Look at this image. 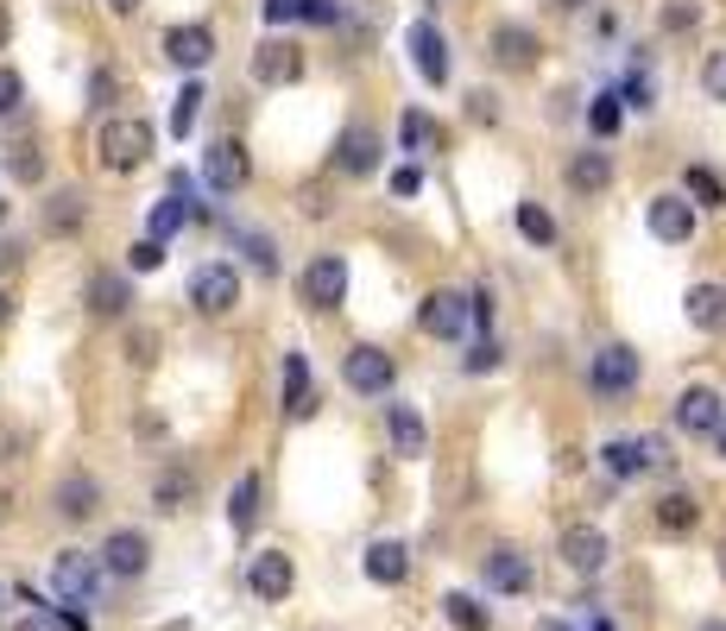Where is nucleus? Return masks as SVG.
<instances>
[{
	"label": "nucleus",
	"instance_id": "obj_1",
	"mask_svg": "<svg viewBox=\"0 0 726 631\" xmlns=\"http://www.w3.org/2000/svg\"><path fill=\"white\" fill-rule=\"evenodd\" d=\"M152 146H158V133H152V121H139V114L108 121L101 126V139H96V151H101L108 171H139V165L152 158Z\"/></svg>",
	"mask_w": 726,
	"mask_h": 631
},
{
	"label": "nucleus",
	"instance_id": "obj_2",
	"mask_svg": "<svg viewBox=\"0 0 726 631\" xmlns=\"http://www.w3.org/2000/svg\"><path fill=\"white\" fill-rule=\"evenodd\" d=\"M51 587H57V600L64 606H96L101 594V562L82 550H64L57 562H51Z\"/></svg>",
	"mask_w": 726,
	"mask_h": 631
},
{
	"label": "nucleus",
	"instance_id": "obj_3",
	"mask_svg": "<svg viewBox=\"0 0 726 631\" xmlns=\"http://www.w3.org/2000/svg\"><path fill=\"white\" fill-rule=\"evenodd\" d=\"M588 385H594L601 398H619V392H632V385H638V353H632L626 341H606V348L588 360Z\"/></svg>",
	"mask_w": 726,
	"mask_h": 631
},
{
	"label": "nucleus",
	"instance_id": "obj_4",
	"mask_svg": "<svg viewBox=\"0 0 726 631\" xmlns=\"http://www.w3.org/2000/svg\"><path fill=\"white\" fill-rule=\"evenodd\" d=\"M342 297H348V259L342 252H316L303 266V303L310 309H335Z\"/></svg>",
	"mask_w": 726,
	"mask_h": 631
},
{
	"label": "nucleus",
	"instance_id": "obj_5",
	"mask_svg": "<svg viewBox=\"0 0 726 631\" xmlns=\"http://www.w3.org/2000/svg\"><path fill=\"white\" fill-rule=\"evenodd\" d=\"M247 177H253V165H247V146H241V139H209V151H202V183H209V190L234 196Z\"/></svg>",
	"mask_w": 726,
	"mask_h": 631
},
{
	"label": "nucleus",
	"instance_id": "obj_6",
	"mask_svg": "<svg viewBox=\"0 0 726 631\" xmlns=\"http://www.w3.org/2000/svg\"><path fill=\"white\" fill-rule=\"evenodd\" d=\"M342 379H348L354 392H367V398H386V385L399 379V367H392V353L386 348H348V360H342Z\"/></svg>",
	"mask_w": 726,
	"mask_h": 631
},
{
	"label": "nucleus",
	"instance_id": "obj_7",
	"mask_svg": "<svg viewBox=\"0 0 726 631\" xmlns=\"http://www.w3.org/2000/svg\"><path fill=\"white\" fill-rule=\"evenodd\" d=\"M190 303H197L202 316H227V309L241 303V272H234V266H197Z\"/></svg>",
	"mask_w": 726,
	"mask_h": 631
},
{
	"label": "nucleus",
	"instance_id": "obj_8",
	"mask_svg": "<svg viewBox=\"0 0 726 631\" xmlns=\"http://www.w3.org/2000/svg\"><path fill=\"white\" fill-rule=\"evenodd\" d=\"M480 581H487V594H525L530 587V555L518 543H500V550L480 555Z\"/></svg>",
	"mask_w": 726,
	"mask_h": 631
},
{
	"label": "nucleus",
	"instance_id": "obj_9",
	"mask_svg": "<svg viewBox=\"0 0 726 631\" xmlns=\"http://www.w3.org/2000/svg\"><path fill=\"white\" fill-rule=\"evenodd\" d=\"M663 461V442L657 436H613L601 449V467L613 480H632V474H645V467H657Z\"/></svg>",
	"mask_w": 726,
	"mask_h": 631
},
{
	"label": "nucleus",
	"instance_id": "obj_10",
	"mask_svg": "<svg viewBox=\"0 0 726 631\" xmlns=\"http://www.w3.org/2000/svg\"><path fill=\"white\" fill-rule=\"evenodd\" d=\"M404 45H411V64L424 82H449V38L436 32V20H417L404 32Z\"/></svg>",
	"mask_w": 726,
	"mask_h": 631
},
{
	"label": "nucleus",
	"instance_id": "obj_11",
	"mask_svg": "<svg viewBox=\"0 0 726 631\" xmlns=\"http://www.w3.org/2000/svg\"><path fill=\"white\" fill-rule=\"evenodd\" d=\"M677 429H689V436H714V429H726L721 392H707V385H689V392H677Z\"/></svg>",
	"mask_w": 726,
	"mask_h": 631
},
{
	"label": "nucleus",
	"instance_id": "obj_12",
	"mask_svg": "<svg viewBox=\"0 0 726 631\" xmlns=\"http://www.w3.org/2000/svg\"><path fill=\"white\" fill-rule=\"evenodd\" d=\"M645 227H651L663 247H682L695 234V209H689V196H651L645 202Z\"/></svg>",
	"mask_w": 726,
	"mask_h": 631
},
{
	"label": "nucleus",
	"instance_id": "obj_13",
	"mask_svg": "<svg viewBox=\"0 0 726 631\" xmlns=\"http://www.w3.org/2000/svg\"><path fill=\"white\" fill-rule=\"evenodd\" d=\"M417 323H424V335H436V341H455V335L468 328V291H429L424 309H417Z\"/></svg>",
	"mask_w": 726,
	"mask_h": 631
},
{
	"label": "nucleus",
	"instance_id": "obj_14",
	"mask_svg": "<svg viewBox=\"0 0 726 631\" xmlns=\"http://www.w3.org/2000/svg\"><path fill=\"white\" fill-rule=\"evenodd\" d=\"M253 76L266 82V89H284V82H298L303 76V50L291 38H266V45L253 50Z\"/></svg>",
	"mask_w": 726,
	"mask_h": 631
},
{
	"label": "nucleus",
	"instance_id": "obj_15",
	"mask_svg": "<svg viewBox=\"0 0 726 631\" xmlns=\"http://www.w3.org/2000/svg\"><path fill=\"white\" fill-rule=\"evenodd\" d=\"M146 562H152L146 530H114V537L101 543V568H108V575H121V581L146 575Z\"/></svg>",
	"mask_w": 726,
	"mask_h": 631
},
{
	"label": "nucleus",
	"instance_id": "obj_16",
	"mask_svg": "<svg viewBox=\"0 0 726 631\" xmlns=\"http://www.w3.org/2000/svg\"><path fill=\"white\" fill-rule=\"evenodd\" d=\"M379 151H386V139H379V126H367V121H354L342 139H335V165L348 177H367L379 165Z\"/></svg>",
	"mask_w": 726,
	"mask_h": 631
},
{
	"label": "nucleus",
	"instance_id": "obj_17",
	"mask_svg": "<svg viewBox=\"0 0 726 631\" xmlns=\"http://www.w3.org/2000/svg\"><path fill=\"white\" fill-rule=\"evenodd\" d=\"M291 581H298V568H291V555L284 550H259L247 568V587L259 594V600H284L291 594Z\"/></svg>",
	"mask_w": 726,
	"mask_h": 631
},
{
	"label": "nucleus",
	"instance_id": "obj_18",
	"mask_svg": "<svg viewBox=\"0 0 726 631\" xmlns=\"http://www.w3.org/2000/svg\"><path fill=\"white\" fill-rule=\"evenodd\" d=\"M165 57H171L177 70H202L215 57V32L209 25H171L165 32Z\"/></svg>",
	"mask_w": 726,
	"mask_h": 631
},
{
	"label": "nucleus",
	"instance_id": "obj_19",
	"mask_svg": "<svg viewBox=\"0 0 726 631\" xmlns=\"http://www.w3.org/2000/svg\"><path fill=\"white\" fill-rule=\"evenodd\" d=\"M386 429H392V454H404V461L429 454V429L411 404H386Z\"/></svg>",
	"mask_w": 726,
	"mask_h": 631
},
{
	"label": "nucleus",
	"instance_id": "obj_20",
	"mask_svg": "<svg viewBox=\"0 0 726 631\" xmlns=\"http://www.w3.org/2000/svg\"><path fill=\"white\" fill-rule=\"evenodd\" d=\"M562 562H569V568H588V575H594V568H606V537L594 525L562 530Z\"/></svg>",
	"mask_w": 726,
	"mask_h": 631
},
{
	"label": "nucleus",
	"instance_id": "obj_21",
	"mask_svg": "<svg viewBox=\"0 0 726 631\" xmlns=\"http://www.w3.org/2000/svg\"><path fill=\"white\" fill-rule=\"evenodd\" d=\"M101 505V480L96 474H64L57 480V511L64 518H96Z\"/></svg>",
	"mask_w": 726,
	"mask_h": 631
},
{
	"label": "nucleus",
	"instance_id": "obj_22",
	"mask_svg": "<svg viewBox=\"0 0 726 631\" xmlns=\"http://www.w3.org/2000/svg\"><path fill=\"white\" fill-rule=\"evenodd\" d=\"M493 57H500L505 70H530L537 64V32L530 25H500L493 32Z\"/></svg>",
	"mask_w": 726,
	"mask_h": 631
},
{
	"label": "nucleus",
	"instance_id": "obj_23",
	"mask_svg": "<svg viewBox=\"0 0 726 631\" xmlns=\"http://www.w3.org/2000/svg\"><path fill=\"white\" fill-rule=\"evenodd\" d=\"M562 177H569V190H581V196H601L606 183H613V158L606 151H576Z\"/></svg>",
	"mask_w": 726,
	"mask_h": 631
},
{
	"label": "nucleus",
	"instance_id": "obj_24",
	"mask_svg": "<svg viewBox=\"0 0 726 631\" xmlns=\"http://www.w3.org/2000/svg\"><path fill=\"white\" fill-rule=\"evenodd\" d=\"M89 309H96V316H126V309H133V284H126L121 272H96L89 278Z\"/></svg>",
	"mask_w": 726,
	"mask_h": 631
},
{
	"label": "nucleus",
	"instance_id": "obj_25",
	"mask_svg": "<svg viewBox=\"0 0 726 631\" xmlns=\"http://www.w3.org/2000/svg\"><path fill=\"white\" fill-rule=\"evenodd\" d=\"M404 543H392V537H379V543H367V581H379V587H399L404 581Z\"/></svg>",
	"mask_w": 726,
	"mask_h": 631
},
{
	"label": "nucleus",
	"instance_id": "obj_26",
	"mask_svg": "<svg viewBox=\"0 0 726 631\" xmlns=\"http://www.w3.org/2000/svg\"><path fill=\"white\" fill-rule=\"evenodd\" d=\"M682 309H689V323L702 328V335H714V328H726V291H721V284H695V291H689V303H682Z\"/></svg>",
	"mask_w": 726,
	"mask_h": 631
},
{
	"label": "nucleus",
	"instance_id": "obj_27",
	"mask_svg": "<svg viewBox=\"0 0 726 631\" xmlns=\"http://www.w3.org/2000/svg\"><path fill=\"white\" fill-rule=\"evenodd\" d=\"M284 410H291V417H310V410H316V392H310V360H303V353H284Z\"/></svg>",
	"mask_w": 726,
	"mask_h": 631
},
{
	"label": "nucleus",
	"instance_id": "obj_28",
	"mask_svg": "<svg viewBox=\"0 0 726 631\" xmlns=\"http://www.w3.org/2000/svg\"><path fill=\"white\" fill-rule=\"evenodd\" d=\"M259 493H266V486H259V474H241V480H234V493H227V525L241 530V537L259 525Z\"/></svg>",
	"mask_w": 726,
	"mask_h": 631
},
{
	"label": "nucleus",
	"instance_id": "obj_29",
	"mask_svg": "<svg viewBox=\"0 0 726 631\" xmlns=\"http://www.w3.org/2000/svg\"><path fill=\"white\" fill-rule=\"evenodd\" d=\"M190 499H197V474H190V467H165L158 486H152V505H158V511H183Z\"/></svg>",
	"mask_w": 726,
	"mask_h": 631
},
{
	"label": "nucleus",
	"instance_id": "obj_30",
	"mask_svg": "<svg viewBox=\"0 0 726 631\" xmlns=\"http://www.w3.org/2000/svg\"><path fill=\"white\" fill-rule=\"evenodd\" d=\"M82 215H89V209H82V190H57V196H45V227L51 234H76Z\"/></svg>",
	"mask_w": 726,
	"mask_h": 631
},
{
	"label": "nucleus",
	"instance_id": "obj_31",
	"mask_svg": "<svg viewBox=\"0 0 726 631\" xmlns=\"http://www.w3.org/2000/svg\"><path fill=\"white\" fill-rule=\"evenodd\" d=\"M183 222H190V202H183V196H158V202H152V222H146V240L165 247Z\"/></svg>",
	"mask_w": 726,
	"mask_h": 631
},
{
	"label": "nucleus",
	"instance_id": "obj_32",
	"mask_svg": "<svg viewBox=\"0 0 726 631\" xmlns=\"http://www.w3.org/2000/svg\"><path fill=\"white\" fill-rule=\"evenodd\" d=\"M695 518H702V505L689 499V493H663V499H657V530H670V537L695 530Z\"/></svg>",
	"mask_w": 726,
	"mask_h": 631
},
{
	"label": "nucleus",
	"instance_id": "obj_33",
	"mask_svg": "<svg viewBox=\"0 0 726 631\" xmlns=\"http://www.w3.org/2000/svg\"><path fill=\"white\" fill-rule=\"evenodd\" d=\"M443 612H449L455 631H493V612H487L474 594H449V600H443Z\"/></svg>",
	"mask_w": 726,
	"mask_h": 631
},
{
	"label": "nucleus",
	"instance_id": "obj_34",
	"mask_svg": "<svg viewBox=\"0 0 726 631\" xmlns=\"http://www.w3.org/2000/svg\"><path fill=\"white\" fill-rule=\"evenodd\" d=\"M429 139H436V121H429L424 108H404V121H399V146L424 158V151H429Z\"/></svg>",
	"mask_w": 726,
	"mask_h": 631
},
{
	"label": "nucleus",
	"instance_id": "obj_35",
	"mask_svg": "<svg viewBox=\"0 0 726 631\" xmlns=\"http://www.w3.org/2000/svg\"><path fill=\"white\" fill-rule=\"evenodd\" d=\"M202 82H183V89H177V108H171V133L177 139H183V133H190V126H197V114H202Z\"/></svg>",
	"mask_w": 726,
	"mask_h": 631
},
{
	"label": "nucleus",
	"instance_id": "obj_36",
	"mask_svg": "<svg viewBox=\"0 0 726 631\" xmlns=\"http://www.w3.org/2000/svg\"><path fill=\"white\" fill-rule=\"evenodd\" d=\"M518 234H525V240H537V247H550V240H556L550 209H537V202H518Z\"/></svg>",
	"mask_w": 726,
	"mask_h": 631
},
{
	"label": "nucleus",
	"instance_id": "obj_37",
	"mask_svg": "<svg viewBox=\"0 0 726 631\" xmlns=\"http://www.w3.org/2000/svg\"><path fill=\"white\" fill-rule=\"evenodd\" d=\"M7 171L20 177V183H38V177H45V151L38 146H13L7 151Z\"/></svg>",
	"mask_w": 726,
	"mask_h": 631
},
{
	"label": "nucleus",
	"instance_id": "obj_38",
	"mask_svg": "<svg viewBox=\"0 0 726 631\" xmlns=\"http://www.w3.org/2000/svg\"><path fill=\"white\" fill-rule=\"evenodd\" d=\"M588 126H594L601 139H613V133H619V95H594V108H588Z\"/></svg>",
	"mask_w": 726,
	"mask_h": 631
},
{
	"label": "nucleus",
	"instance_id": "obj_39",
	"mask_svg": "<svg viewBox=\"0 0 726 631\" xmlns=\"http://www.w3.org/2000/svg\"><path fill=\"white\" fill-rule=\"evenodd\" d=\"M682 183H689V190H695V196H702V202H726L721 177L707 171V165H689V171H682Z\"/></svg>",
	"mask_w": 726,
	"mask_h": 631
},
{
	"label": "nucleus",
	"instance_id": "obj_40",
	"mask_svg": "<svg viewBox=\"0 0 726 631\" xmlns=\"http://www.w3.org/2000/svg\"><path fill=\"white\" fill-rule=\"evenodd\" d=\"M702 89L714 101H726V45L721 50H707V64H702Z\"/></svg>",
	"mask_w": 726,
	"mask_h": 631
},
{
	"label": "nucleus",
	"instance_id": "obj_41",
	"mask_svg": "<svg viewBox=\"0 0 726 631\" xmlns=\"http://www.w3.org/2000/svg\"><path fill=\"white\" fill-rule=\"evenodd\" d=\"M126 360H133V367H152V360H158V335H152V328H133V335H126Z\"/></svg>",
	"mask_w": 726,
	"mask_h": 631
},
{
	"label": "nucleus",
	"instance_id": "obj_42",
	"mask_svg": "<svg viewBox=\"0 0 726 631\" xmlns=\"http://www.w3.org/2000/svg\"><path fill=\"white\" fill-rule=\"evenodd\" d=\"M663 25H670V32H682V25H702V0H670V7H663Z\"/></svg>",
	"mask_w": 726,
	"mask_h": 631
},
{
	"label": "nucleus",
	"instance_id": "obj_43",
	"mask_svg": "<svg viewBox=\"0 0 726 631\" xmlns=\"http://www.w3.org/2000/svg\"><path fill=\"white\" fill-rule=\"evenodd\" d=\"M241 247L253 252V266H259V272H278V252H272V240H266V234H241Z\"/></svg>",
	"mask_w": 726,
	"mask_h": 631
},
{
	"label": "nucleus",
	"instance_id": "obj_44",
	"mask_svg": "<svg viewBox=\"0 0 726 631\" xmlns=\"http://www.w3.org/2000/svg\"><path fill=\"white\" fill-rule=\"evenodd\" d=\"M25 101V82H20V70H0V114H13Z\"/></svg>",
	"mask_w": 726,
	"mask_h": 631
},
{
	"label": "nucleus",
	"instance_id": "obj_45",
	"mask_svg": "<svg viewBox=\"0 0 726 631\" xmlns=\"http://www.w3.org/2000/svg\"><path fill=\"white\" fill-rule=\"evenodd\" d=\"M259 13H266V25H291V20H303V0H266Z\"/></svg>",
	"mask_w": 726,
	"mask_h": 631
},
{
	"label": "nucleus",
	"instance_id": "obj_46",
	"mask_svg": "<svg viewBox=\"0 0 726 631\" xmlns=\"http://www.w3.org/2000/svg\"><path fill=\"white\" fill-rule=\"evenodd\" d=\"M303 20L310 25H335L342 20V0H303Z\"/></svg>",
	"mask_w": 726,
	"mask_h": 631
},
{
	"label": "nucleus",
	"instance_id": "obj_47",
	"mask_svg": "<svg viewBox=\"0 0 726 631\" xmlns=\"http://www.w3.org/2000/svg\"><path fill=\"white\" fill-rule=\"evenodd\" d=\"M493 367H500V348H493V341H480V348L468 353V373H493Z\"/></svg>",
	"mask_w": 726,
	"mask_h": 631
},
{
	"label": "nucleus",
	"instance_id": "obj_48",
	"mask_svg": "<svg viewBox=\"0 0 726 631\" xmlns=\"http://www.w3.org/2000/svg\"><path fill=\"white\" fill-rule=\"evenodd\" d=\"M619 101H626V108H651V76H632Z\"/></svg>",
	"mask_w": 726,
	"mask_h": 631
},
{
	"label": "nucleus",
	"instance_id": "obj_49",
	"mask_svg": "<svg viewBox=\"0 0 726 631\" xmlns=\"http://www.w3.org/2000/svg\"><path fill=\"white\" fill-rule=\"evenodd\" d=\"M417 183H424L417 165H399V171H392V190H399V196H417Z\"/></svg>",
	"mask_w": 726,
	"mask_h": 631
},
{
	"label": "nucleus",
	"instance_id": "obj_50",
	"mask_svg": "<svg viewBox=\"0 0 726 631\" xmlns=\"http://www.w3.org/2000/svg\"><path fill=\"white\" fill-rule=\"evenodd\" d=\"M158 259H165V247H158V240H139V247H133V272H152Z\"/></svg>",
	"mask_w": 726,
	"mask_h": 631
},
{
	"label": "nucleus",
	"instance_id": "obj_51",
	"mask_svg": "<svg viewBox=\"0 0 726 631\" xmlns=\"http://www.w3.org/2000/svg\"><path fill=\"white\" fill-rule=\"evenodd\" d=\"M89 95H96V108H108V101H114V70H96V76H89Z\"/></svg>",
	"mask_w": 726,
	"mask_h": 631
},
{
	"label": "nucleus",
	"instance_id": "obj_52",
	"mask_svg": "<svg viewBox=\"0 0 726 631\" xmlns=\"http://www.w3.org/2000/svg\"><path fill=\"white\" fill-rule=\"evenodd\" d=\"M13 631H57V619H51V612H32V619H20Z\"/></svg>",
	"mask_w": 726,
	"mask_h": 631
},
{
	"label": "nucleus",
	"instance_id": "obj_53",
	"mask_svg": "<svg viewBox=\"0 0 726 631\" xmlns=\"http://www.w3.org/2000/svg\"><path fill=\"white\" fill-rule=\"evenodd\" d=\"M7 316H13V297H7V291H0V328H7Z\"/></svg>",
	"mask_w": 726,
	"mask_h": 631
},
{
	"label": "nucleus",
	"instance_id": "obj_54",
	"mask_svg": "<svg viewBox=\"0 0 726 631\" xmlns=\"http://www.w3.org/2000/svg\"><path fill=\"white\" fill-rule=\"evenodd\" d=\"M7 32H13V20H7V7H0V50H7Z\"/></svg>",
	"mask_w": 726,
	"mask_h": 631
},
{
	"label": "nucleus",
	"instance_id": "obj_55",
	"mask_svg": "<svg viewBox=\"0 0 726 631\" xmlns=\"http://www.w3.org/2000/svg\"><path fill=\"white\" fill-rule=\"evenodd\" d=\"M108 7H114V13H133V7H139V0H108Z\"/></svg>",
	"mask_w": 726,
	"mask_h": 631
},
{
	"label": "nucleus",
	"instance_id": "obj_56",
	"mask_svg": "<svg viewBox=\"0 0 726 631\" xmlns=\"http://www.w3.org/2000/svg\"><path fill=\"white\" fill-rule=\"evenodd\" d=\"M588 631H613V626H606V619H588Z\"/></svg>",
	"mask_w": 726,
	"mask_h": 631
},
{
	"label": "nucleus",
	"instance_id": "obj_57",
	"mask_svg": "<svg viewBox=\"0 0 726 631\" xmlns=\"http://www.w3.org/2000/svg\"><path fill=\"white\" fill-rule=\"evenodd\" d=\"M702 631H726V619H707V626Z\"/></svg>",
	"mask_w": 726,
	"mask_h": 631
},
{
	"label": "nucleus",
	"instance_id": "obj_58",
	"mask_svg": "<svg viewBox=\"0 0 726 631\" xmlns=\"http://www.w3.org/2000/svg\"><path fill=\"white\" fill-rule=\"evenodd\" d=\"M556 7H569V13H576V7H588V0H556Z\"/></svg>",
	"mask_w": 726,
	"mask_h": 631
},
{
	"label": "nucleus",
	"instance_id": "obj_59",
	"mask_svg": "<svg viewBox=\"0 0 726 631\" xmlns=\"http://www.w3.org/2000/svg\"><path fill=\"white\" fill-rule=\"evenodd\" d=\"M7 600H13V587H7V581H0V606H7Z\"/></svg>",
	"mask_w": 726,
	"mask_h": 631
},
{
	"label": "nucleus",
	"instance_id": "obj_60",
	"mask_svg": "<svg viewBox=\"0 0 726 631\" xmlns=\"http://www.w3.org/2000/svg\"><path fill=\"white\" fill-rule=\"evenodd\" d=\"M537 631H562V626H556V619H544V626H537Z\"/></svg>",
	"mask_w": 726,
	"mask_h": 631
},
{
	"label": "nucleus",
	"instance_id": "obj_61",
	"mask_svg": "<svg viewBox=\"0 0 726 631\" xmlns=\"http://www.w3.org/2000/svg\"><path fill=\"white\" fill-rule=\"evenodd\" d=\"M714 436H721V454H726V429H714Z\"/></svg>",
	"mask_w": 726,
	"mask_h": 631
},
{
	"label": "nucleus",
	"instance_id": "obj_62",
	"mask_svg": "<svg viewBox=\"0 0 726 631\" xmlns=\"http://www.w3.org/2000/svg\"><path fill=\"white\" fill-rule=\"evenodd\" d=\"M721 575H726V543H721Z\"/></svg>",
	"mask_w": 726,
	"mask_h": 631
}]
</instances>
